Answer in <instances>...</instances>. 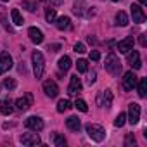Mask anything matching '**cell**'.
<instances>
[{"label": "cell", "instance_id": "38", "mask_svg": "<svg viewBox=\"0 0 147 147\" xmlns=\"http://www.w3.org/2000/svg\"><path fill=\"white\" fill-rule=\"evenodd\" d=\"M145 36H147V35H145V33H142V35H140V38H138V42H140V45H142V47H145V45H147V38H145Z\"/></svg>", "mask_w": 147, "mask_h": 147}, {"label": "cell", "instance_id": "16", "mask_svg": "<svg viewBox=\"0 0 147 147\" xmlns=\"http://www.w3.org/2000/svg\"><path fill=\"white\" fill-rule=\"evenodd\" d=\"M131 49H133V38H131V36H126L125 40L118 42V50H119V54H128Z\"/></svg>", "mask_w": 147, "mask_h": 147}, {"label": "cell", "instance_id": "23", "mask_svg": "<svg viewBox=\"0 0 147 147\" xmlns=\"http://www.w3.org/2000/svg\"><path fill=\"white\" fill-rule=\"evenodd\" d=\"M116 24H118V26H126V24H128V16H126V12L119 11V12L116 14Z\"/></svg>", "mask_w": 147, "mask_h": 147}, {"label": "cell", "instance_id": "19", "mask_svg": "<svg viewBox=\"0 0 147 147\" xmlns=\"http://www.w3.org/2000/svg\"><path fill=\"white\" fill-rule=\"evenodd\" d=\"M12 111H14V102L11 100V97H5L2 100V106H0V113L7 116V114H12Z\"/></svg>", "mask_w": 147, "mask_h": 147}, {"label": "cell", "instance_id": "32", "mask_svg": "<svg viewBox=\"0 0 147 147\" xmlns=\"http://www.w3.org/2000/svg\"><path fill=\"white\" fill-rule=\"evenodd\" d=\"M23 7H26L30 12H35V9H36V4H35V2H31V0H24V2H23Z\"/></svg>", "mask_w": 147, "mask_h": 147}, {"label": "cell", "instance_id": "36", "mask_svg": "<svg viewBox=\"0 0 147 147\" xmlns=\"http://www.w3.org/2000/svg\"><path fill=\"white\" fill-rule=\"evenodd\" d=\"M95 78H97V75H95V71L88 73V78H87V83H88V85H94V83H95Z\"/></svg>", "mask_w": 147, "mask_h": 147}, {"label": "cell", "instance_id": "39", "mask_svg": "<svg viewBox=\"0 0 147 147\" xmlns=\"http://www.w3.org/2000/svg\"><path fill=\"white\" fill-rule=\"evenodd\" d=\"M62 2H64V0H49V4H50V5H61Z\"/></svg>", "mask_w": 147, "mask_h": 147}, {"label": "cell", "instance_id": "12", "mask_svg": "<svg viewBox=\"0 0 147 147\" xmlns=\"http://www.w3.org/2000/svg\"><path fill=\"white\" fill-rule=\"evenodd\" d=\"M78 92H82V80L78 78V75H73L69 87H67V94L69 95H78Z\"/></svg>", "mask_w": 147, "mask_h": 147}, {"label": "cell", "instance_id": "6", "mask_svg": "<svg viewBox=\"0 0 147 147\" xmlns=\"http://www.w3.org/2000/svg\"><path fill=\"white\" fill-rule=\"evenodd\" d=\"M130 11H131L133 23H137V24H144V23H145V12H144V9H142L140 5H137V4H131Z\"/></svg>", "mask_w": 147, "mask_h": 147}, {"label": "cell", "instance_id": "42", "mask_svg": "<svg viewBox=\"0 0 147 147\" xmlns=\"http://www.w3.org/2000/svg\"><path fill=\"white\" fill-rule=\"evenodd\" d=\"M0 2H9V0H0Z\"/></svg>", "mask_w": 147, "mask_h": 147}, {"label": "cell", "instance_id": "24", "mask_svg": "<svg viewBox=\"0 0 147 147\" xmlns=\"http://www.w3.org/2000/svg\"><path fill=\"white\" fill-rule=\"evenodd\" d=\"M71 109V102L67 100V99H61L59 102H57V111L59 113H66V111H69Z\"/></svg>", "mask_w": 147, "mask_h": 147}, {"label": "cell", "instance_id": "21", "mask_svg": "<svg viewBox=\"0 0 147 147\" xmlns=\"http://www.w3.org/2000/svg\"><path fill=\"white\" fill-rule=\"evenodd\" d=\"M11 18H12V23H14L16 26H21V24L24 23V19H23L21 12H19L18 9H12V11H11Z\"/></svg>", "mask_w": 147, "mask_h": 147}, {"label": "cell", "instance_id": "2", "mask_svg": "<svg viewBox=\"0 0 147 147\" xmlns=\"http://www.w3.org/2000/svg\"><path fill=\"white\" fill-rule=\"evenodd\" d=\"M106 71L107 73H111V75H119L121 73V62H119V59H118V55L114 54V52H111L107 57H106Z\"/></svg>", "mask_w": 147, "mask_h": 147}, {"label": "cell", "instance_id": "3", "mask_svg": "<svg viewBox=\"0 0 147 147\" xmlns=\"http://www.w3.org/2000/svg\"><path fill=\"white\" fill-rule=\"evenodd\" d=\"M87 133L95 142H102L106 138V130L102 126H99V125H94V123H88L87 125Z\"/></svg>", "mask_w": 147, "mask_h": 147}, {"label": "cell", "instance_id": "33", "mask_svg": "<svg viewBox=\"0 0 147 147\" xmlns=\"http://www.w3.org/2000/svg\"><path fill=\"white\" fill-rule=\"evenodd\" d=\"M4 87H5L7 90H14V88H16V82H14L12 78H5V82H4Z\"/></svg>", "mask_w": 147, "mask_h": 147}, {"label": "cell", "instance_id": "43", "mask_svg": "<svg viewBox=\"0 0 147 147\" xmlns=\"http://www.w3.org/2000/svg\"><path fill=\"white\" fill-rule=\"evenodd\" d=\"M113 2H119V0H113Z\"/></svg>", "mask_w": 147, "mask_h": 147}, {"label": "cell", "instance_id": "29", "mask_svg": "<svg viewBox=\"0 0 147 147\" xmlns=\"http://www.w3.org/2000/svg\"><path fill=\"white\" fill-rule=\"evenodd\" d=\"M125 123H126V114H125V113H119V114L116 116V119H114V126L121 128Z\"/></svg>", "mask_w": 147, "mask_h": 147}, {"label": "cell", "instance_id": "4", "mask_svg": "<svg viewBox=\"0 0 147 147\" xmlns=\"http://www.w3.org/2000/svg\"><path fill=\"white\" fill-rule=\"evenodd\" d=\"M137 82H138L137 75L133 71H128V73H125V76H123V88L126 92H130V90H133L137 87Z\"/></svg>", "mask_w": 147, "mask_h": 147}, {"label": "cell", "instance_id": "25", "mask_svg": "<svg viewBox=\"0 0 147 147\" xmlns=\"http://www.w3.org/2000/svg\"><path fill=\"white\" fill-rule=\"evenodd\" d=\"M0 23H2V24H4V26H5V28L9 30V31H12V28L9 26V19H7V11H5V9H4L2 5H0Z\"/></svg>", "mask_w": 147, "mask_h": 147}, {"label": "cell", "instance_id": "30", "mask_svg": "<svg viewBox=\"0 0 147 147\" xmlns=\"http://www.w3.org/2000/svg\"><path fill=\"white\" fill-rule=\"evenodd\" d=\"M54 144H55L57 147H66V138H64L62 135L55 133V135H54Z\"/></svg>", "mask_w": 147, "mask_h": 147}, {"label": "cell", "instance_id": "5", "mask_svg": "<svg viewBox=\"0 0 147 147\" xmlns=\"http://www.w3.org/2000/svg\"><path fill=\"white\" fill-rule=\"evenodd\" d=\"M12 66H14V62H12V55L9 52H2V54H0V75L7 73Z\"/></svg>", "mask_w": 147, "mask_h": 147}, {"label": "cell", "instance_id": "7", "mask_svg": "<svg viewBox=\"0 0 147 147\" xmlns=\"http://www.w3.org/2000/svg\"><path fill=\"white\" fill-rule=\"evenodd\" d=\"M128 121L131 125H137L140 121V106L137 102H131L128 106Z\"/></svg>", "mask_w": 147, "mask_h": 147}, {"label": "cell", "instance_id": "20", "mask_svg": "<svg viewBox=\"0 0 147 147\" xmlns=\"http://www.w3.org/2000/svg\"><path fill=\"white\" fill-rule=\"evenodd\" d=\"M137 90H138V97H145L147 95V80L145 78H140L137 82Z\"/></svg>", "mask_w": 147, "mask_h": 147}, {"label": "cell", "instance_id": "27", "mask_svg": "<svg viewBox=\"0 0 147 147\" xmlns=\"http://www.w3.org/2000/svg\"><path fill=\"white\" fill-rule=\"evenodd\" d=\"M76 67H78L80 73H87V71H88V61H87V59H78Z\"/></svg>", "mask_w": 147, "mask_h": 147}, {"label": "cell", "instance_id": "40", "mask_svg": "<svg viewBox=\"0 0 147 147\" xmlns=\"http://www.w3.org/2000/svg\"><path fill=\"white\" fill-rule=\"evenodd\" d=\"M49 49H52V52H57V50L61 49V45H52V47H49Z\"/></svg>", "mask_w": 147, "mask_h": 147}, {"label": "cell", "instance_id": "37", "mask_svg": "<svg viewBox=\"0 0 147 147\" xmlns=\"http://www.w3.org/2000/svg\"><path fill=\"white\" fill-rule=\"evenodd\" d=\"M90 59H92V61H99V59H100L99 50H90Z\"/></svg>", "mask_w": 147, "mask_h": 147}, {"label": "cell", "instance_id": "10", "mask_svg": "<svg viewBox=\"0 0 147 147\" xmlns=\"http://www.w3.org/2000/svg\"><path fill=\"white\" fill-rule=\"evenodd\" d=\"M33 106V95L28 92L24 97H19L18 100H16V109H19V111H28L30 107Z\"/></svg>", "mask_w": 147, "mask_h": 147}, {"label": "cell", "instance_id": "18", "mask_svg": "<svg viewBox=\"0 0 147 147\" xmlns=\"http://www.w3.org/2000/svg\"><path fill=\"white\" fill-rule=\"evenodd\" d=\"M55 26L57 30L64 31V30H71V19L67 16H61V18H55Z\"/></svg>", "mask_w": 147, "mask_h": 147}, {"label": "cell", "instance_id": "11", "mask_svg": "<svg viewBox=\"0 0 147 147\" xmlns=\"http://www.w3.org/2000/svg\"><path fill=\"white\" fill-rule=\"evenodd\" d=\"M19 142H21L23 145H38L42 140H40L38 133L35 131V133H23V135L19 137Z\"/></svg>", "mask_w": 147, "mask_h": 147}, {"label": "cell", "instance_id": "26", "mask_svg": "<svg viewBox=\"0 0 147 147\" xmlns=\"http://www.w3.org/2000/svg\"><path fill=\"white\" fill-rule=\"evenodd\" d=\"M55 9H52V7H47L45 9V19H47V23H54L55 21Z\"/></svg>", "mask_w": 147, "mask_h": 147}, {"label": "cell", "instance_id": "8", "mask_svg": "<svg viewBox=\"0 0 147 147\" xmlns=\"http://www.w3.org/2000/svg\"><path fill=\"white\" fill-rule=\"evenodd\" d=\"M24 125H26V128L31 130V131H40V130H43V119L38 118V116H30V118L24 121Z\"/></svg>", "mask_w": 147, "mask_h": 147}, {"label": "cell", "instance_id": "1", "mask_svg": "<svg viewBox=\"0 0 147 147\" xmlns=\"http://www.w3.org/2000/svg\"><path fill=\"white\" fill-rule=\"evenodd\" d=\"M31 62H33V73L36 78H42L43 76V69H45V59H43V54L35 50L31 54Z\"/></svg>", "mask_w": 147, "mask_h": 147}, {"label": "cell", "instance_id": "22", "mask_svg": "<svg viewBox=\"0 0 147 147\" xmlns=\"http://www.w3.org/2000/svg\"><path fill=\"white\" fill-rule=\"evenodd\" d=\"M57 66H59V69H61V71H67V69L71 67V59H69L67 55H62V57L59 59Z\"/></svg>", "mask_w": 147, "mask_h": 147}, {"label": "cell", "instance_id": "35", "mask_svg": "<svg viewBox=\"0 0 147 147\" xmlns=\"http://www.w3.org/2000/svg\"><path fill=\"white\" fill-rule=\"evenodd\" d=\"M125 145H135V137H133V133H128L126 135V138H125Z\"/></svg>", "mask_w": 147, "mask_h": 147}, {"label": "cell", "instance_id": "17", "mask_svg": "<svg viewBox=\"0 0 147 147\" xmlns=\"http://www.w3.org/2000/svg\"><path fill=\"white\" fill-rule=\"evenodd\" d=\"M66 126H67L71 131H80V128H82V121H80L78 116H69V118L66 119Z\"/></svg>", "mask_w": 147, "mask_h": 147}, {"label": "cell", "instance_id": "28", "mask_svg": "<svg viewBox=\"0 0 147 147\" xmlns=\"http://www.w3.org/2000/svg\"><path fill=\"white\" fill-rule=\"evenodd\" d=\"M75 107H76L78 111H82V113H87V111H88L87 102H85V100H82V99H76V100H75Z\"/></svg>", "mask_w": 147, "mask_h": 147}, {"label": "cell", "instance_id": "41", "mask_svg": "<svg viewBox=\"0 0 147 147\" xmlns=\"http://www.w3.org/2000/svg\"><path fill=\"white\" fill-rule=\"evenodd\" d=\"M140 2V5H147V0H138Z\"/></svg>", "mask_w": 147, "mask_h": 147}, {"label": "cell", "instance_id": "9", "mask_svg": "<svg viewBox=\"0 0 147 147\" xmlns=\"http://www.w3.org/2000/svg\"><path fill=\"white\" fill-rule=\"evenodd\" d=\"M97 104L99 106H102V107H111V104H113V94H111V90L107 88V90H102L99 95H97Z\"/></svg>", "mask_w": 147, "mask_h": 147}, {"label": "cell", "instance_id": "13", "mask_svg": "<svg viewBox=\"0 0 147 147\" xmlns=\"http://www.w3.org/2000/svg\"><path fill=\"white\" fill-rule=\"evenodd\" d=\"M43 92H45V95H47V97L54 99V97H57V94H59V87H57V83H55V82L47 80V82H43Z\"/></svg>", "mask_w": 147, "mask_h": 147}, {"label": "cell", "instance_id": "15", "mask_svg": "<svg viewBox=\"0 0 147 147\" xmlns=\"http://www.w3.org/2000/svg\"><path fill=\"white\" fill-rule=\"evenodd\" d=\"M28 36H30V40L33 42V43H42L43 42V33H42V30H38V28H35V26H31L30 30H28Z\"/></svg>", "mask_w": 147, "mask_h": 147}, {"label": "cell", "instance_id": "31", "mask_svg": "<svg viewBox=\"0 0 147 147\" xmlns=\"http://www.w3.org/2000/svg\"><path fill=\"white\" fill-rule=\"evenodd\" d=\"M82 5H83V0H76V2H75V7H73V12L78 14V16H82V14H83Z\"/></svg>", "mask_w": 147, "mask_h": 147}, {"label": "cell", "instance_id": "34", "mask_svg": "<svg viewBox=\"0 0 147 147\" xmlns=\"http://www.w3.org/2000/svg\"><path fill=\"white\" fill-rule=\"evenodd\" d=\"M75 52H76V54H85V52H87V49H85V45H83V43H80V42H78V43H75Z\"/></svg>", "mask_w": 147, "mask_h": 147}, {"label": "cell", "instance_id": "14", "mask_svg": "<svg viewBox=\"0 0 147 147\" xmlns=\"http://www.w3.org/2000/svg\"><path fill=\"white\" fill-rule=\"evenodd\" d=\"M126 55H128V64H130L133 69H140V67H142V61H140V55H138L137 50L131 49Z\"/></svg>", "mask_w": 147, "mask_h": 147}]
</instances>
